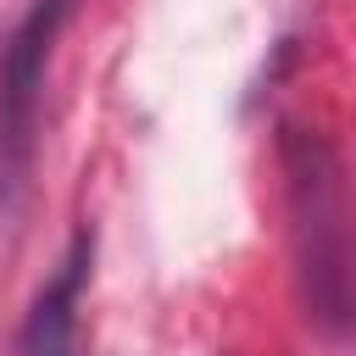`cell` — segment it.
Here are the masks:
<instances>
[{"instance_id": "obj_3", "label": "cell", "mask_w": 356, "mask_h": 356, "mask_svg": "<svg viewBox=\"0 0 356 356\" xmlns=\"http://www.w3.org/2000/svg\"><path fill=\"white\" fill-rule=\"evenodd\" d=\"M89 278H95V228L83 222L67 239L56 273L28 300L11 356H83V295H89Z\"/></svg>"}, {"instance_id": "obj_1", "label": "cell", "mask_w": 356, "mask_h": 356, "mask_svg": "<svg viewBox=\"0 0 356 356\" xmlns=\"http://www.w3.org/2000/svg\"><path fill=\"white\" fill-rule=\"evenodd\" d=\"M284 172H289V206H295V239H300V278L312 317L339 339L350 317V267H345V172L334 145L312 128L284 134Z\"/></svg>"}, {"instance_id": "obj_2", "label": "cell", "mask_w": 356, "mask_h": 356, "mask_svg": "<svg viewBox=\"0 0 356 356\" xmlns=\"http://www.w3.org/2000/svg\"><path fill=\"white\" fill-rule=\"evenodd\" d=\"M78 11H83V0H28L17 11L11 33L0 39V228L17 217V206L28 195L50 61Z\"/></svg>"}]
</instances>
